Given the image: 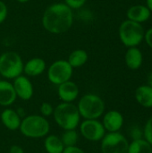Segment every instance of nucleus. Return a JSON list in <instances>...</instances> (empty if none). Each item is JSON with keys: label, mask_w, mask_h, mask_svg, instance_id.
<instances>
[{"label": "nucleus", "mask_w": 152, "mask_h": 153, "mask_svg": "<svg viewBox=\"0 0 152 153\" xmlns=\"http://www.w3.org/2000/svg\"><path fill=\"white\" fill-rule=\"evenodd\" d=\"M65 147L76 145L79 140V134L76 129L73 130H64L62 136L60 137Z\"/></svg>", "instance_id": "obj_22"}, {"label": "nucleus", "mask_w": 152, "mask_h": 153, "mask_svg": "<svg viewBox=\"0 0 152 153\" xmlns=\"http://www.w3.org/2000/svg\"><path fill=\"white\" fill-rule=\"evenodd\" d=\"M8 16V7L4 2L0 0V24H2Z\"/></svg>", "instance_id": "obj_26"}, {"label": "nucleus", "mask_w": 152, "mask_h": 153, "mask_svg": "<svg viewBox=\"0 0 152 153\" xmlns=\"http://www.w3.org/2000/svg\"><path fill=\"white\" fill-rule=\"evenodd\" d=\"M17 99L13 83L8 80H0V106L9 108Z\"/></svg>", "instance_id": "obj_14"}, {"label": "nucleus", "mask_w": 152, "mask_h": 153, "mask_svg": "<svg viewBox=\"0 0 152 153\" xmlns=\"http://www.w3.org/2000/svg\"><path fill=\"white\" fill-rule=\"evenodd\" d=\"M125 61L126 66L131 70H138L142 65L143 55L138 47L127 48L125 55Z\"/></svg>", "instance_id": "obj_17"}, {"label": "nucleus", "mask_w": 152, "mask_h": 153, "mask_svg": "<svg viewBox=\"0 0 152 153\" xmlns=\"http://www.w3.org/2000/svg\"><path fill=\"white\" fill-rule=\"evenodd\" d=\"M57 95L62 102L73 103L80 95L79 86L72 80L57 86Z\"/></svg>", "instance_id": "obj_12"}, {"label": "nucleus", "mask_w": 152, "mask_h": 153, "mask_svg": "<svg viewBox=\"0 0 152 153\" xmlns=\"http://www.w3.org/2000/svg\"><path fill=\"white\" fill-rule=\"evenodd\" d=\"M142 131L135 127V128H133V130L131 131V136L133 140H137V139H142Z\"/></svg>", "instance_id": "obj_29"}, {"label": "nucleus", "mask_w": 152, "mask_h": 153, "mask_svg": "<svg viewBox=\"0 0 152 153\" xmlns=\"http://www.w3.org/2000/svg\"><path fill=\"white\" fill-rule=\"evenodd\" d=\"M147 81H148V85H150L152 88V72H151L147 77Z\"/></svg>", "instance_id": "obj_31"}, {"label": "nucleus", "mask_w": 152, "mask_h": 153, "mask_svg": "<svg viewBox=\"0 0 152 153\" xmlns=\"http://www.w3.org/2000/svg\"><path fill=\"white\" fill-rule=\"evenodd\" d=\"M1 78H2V76H1V74H0V80H2Z\"/></svg>", "instance_id": "obj_34"}, {"label": "nucleus", "mask_w": 152, "mask_h": 153, "mask_svg": "<svg viewBox=\"0 0 152 153\" xmlns=\"http://www.w3.org/2000/svg\"><path fill=\"white\" fill-rule=\"evenodd\" d=\"M44 148L47 153H62L65 145L57 135L47 134L44 139Z\"/></svg>", "instance_id": "obj_19"}, {"label": "nucleus", "mask_w": 152, "mask_h": 153, "mask_svg": "<svg viewBox=\"0 0 152 153\" xmlns=\"http://www.w3.org/2000/svg\"><path fill=\"white\" fill-rule=\"evenodd\" d=\"M81 135L89 142H100L107 134L99 119H83L79 125Z\"/></svg>", "instance_id": "obj_9"}, {"label": "nucleus", "mask_w": 152, "mask_h": 153, "mask_svg": "<svg viewBox=\"0 0 152 153\" xmlns=\"http://www.w3.org/2000/svg\"><path fill=\"white\" fill-rule=\"evenodd\" d=\"M144 40L146 44L152 49V27L148 29V30L145 31L144 34Z\"/></svg>", "instance_id": "obj_28"}, {"label": "nucleus", "mask_w": 152, "mask_h": 153, "mask_svg": "<svg viewBox=\"0 0 152 153\" xmlns=\"http://www.w3.org/2000/svg\"><path fill=\"white\" fill-rule=\"evenodd\" d=\"M62 153H86L82 148L78 147L77 145L73 146H67L65 147L64 151Z\"/></svg>", "instance_id": "obj_27"}, {"label": "nucleus", "mask_w": 152, "mask_h": 153, "mask_svg": "<svg viewBox=\"0 0 152 153\" xmlns=\"http://www.w3.org/2000/svg\"><path fill=\"white\" fill-rule=\"evenodd\" d=\"M9 153H24L23 149L20 145H12L9 149Z\"/></svg>", "instance_id": "obj_30"}, {"label": "nucleus", "mask_w": 152, "mask_h": 153, "mask_svg": "<svg viewBox=\"0 0 152 153\" xmlns=\"http://www.w3.org/2000/svg\"><path fill=\"white\" fill-rule=\"evenodd\" d=\"M12 83L16 96L20 100L27 101L33 97L34 87L28 76L21 74L20 76L13 79V82Z\"/></svg>", "instance_id": "obj_10"}, {"label": "nucleus", "mask_w": 152, "mask_h": 153, "mask_svg": "<svg viewBox=\"0 0 152 153\" xmlns=\"http://www.w3.org/2000/svg\"><path fill=\"white\" fill-rule=\"evenodd\" d=\"M146 6L151 10L152 13V0H146Z\"/></svg>", "instance_id": "obj_32"}, {"label": "nucleus", "mask_w": 152, "mask_h": 153, "mask_svg": "<svg viewBox=\"0 0 152 153\" xmlns=\"http://www.w3.org/2000/svg\"><path fill=\"white\" fill-rule=\"evenodd\" d=\"M55 108L49 102H43L39 107V113L44 117H49L53 116Z\"/></svg>", "instance_id": "obj_23"}, {"label": "nucleus", "mask_w": 152, "mask_h": 153, "mask_svg": "<svg viewBox=\"0 0 152 153\" xmlns=\"http://www.w3.org/2000/svg\"><path fill=\"white\" fill-rule=\"evenodd\" d=\"M126 16L130 21L136 22L138 23H143L151 18V12L146 6V4H135L127 10Z\"/></svg>", "instance_id": "obj_16"}, {"label": "nucleus", "mask_w": 152, "mask_h": 153, "mask_svg": "<svg viewBox=\"0 0 152 153\" xmlns=\"http://www.w3.org/2000/svg\"><path fill=\"white\" fill-rule=\"evenodd\" d=\"M145 30L142 23L130 20L124 21L118 29V35L121 42L126 48L138 47L144 40Z\"/></svg>", "instance_id": "obj_6"}, {"label": "nucleus", "mask_w": 152, "mask_h": 153, "mask_svg": "<svg viewBox=\"0 0 152 153\" xmlns=\"http://www.w3.org/2000/svg\"><path fill=\"white\" fill-rule=\"evenodd\" d=\"M41 23L43 28L49 33H65L73 24V10L65 3H54L45 9Z\"/></svg>", "instance_id": "obj_1"}, {"label": "nucleus", "mask_w": 152, "mask_h": 153, "mask_svg": "<svg viewBox=\"0 0 152 153\" xmlns=\"http://www.w3.org/2000/svg\"><path fill=\"white\" fill-rule=\"evenodd\" d=\"M16 1L20 4H25V3H28L30 0H16Z\"/></svg>", "instance_id": "obj_33"}, {"label": "nucleus", "mask_w": 152, "mask_h": 153, "mask_svg": "<svg viewBox=\"0 0 152 153\" xmlns=\"http://www.w3.org/2000/svg\"><path fill=\"white\" fill-rule=\"evenodd\" d=\"M56 124L63 130L76 129L81 123V116L77 106L69 102H61L58 104L53 113Z\"/></svg>", "instance_id": "obj_3"}, {"label": "nucleus", "mask_w": 152, "mask_h": 153, "mask_svg": "<svg viewBox=\"0 0 152 153\" xmlns=\"http://www.w3.org/2000/svg\"><path fill=\"white\" fill-rule=\"evenodd\" d=\"M19 130L27 138L40 139L49 134L50 124L41 115H29L22 117Z\"/></svg>", "instance_id": "obj_2"}, {"label": "nucleus", "mask_w": 152, "mask_h": 153, "mask_svg": "<svg viewBox=\"0 0 152 153\" xmlns=\"http://www.w3.org/2000/svg\"><path fill=\"white\" fill-rule=\"evenodd\" d=\"M22 119V117L19 115L17 110L10 108H5L0 114L1 123L6 129L10 131L19 130Z\"/></svg>", "instance_id": "obj_13"}, {"label": "nucleus", "mask_w": 152, "mask_h": 153, "mask_svg": "<svg viewBox=\"0 0 152 153\" xmlns=\"http://www.w3.org/2000/svg\"><path fill=\"white\" fill-rule=\"evenodd\" d=\"M24 62L15 51H6L0 55V74L5 80H13L23 74Z\"/></svg>", "instance_id": "obj_5"}, {"label": "nucleus", "mask_w": 152, "mask_h": 153, "mask_svg": "<svg viewBox=\"0 0 152 153\" xmlns=\"http://www.w3.org/2000/svg\"><path fill=\"white\" fill-rule=\"evenodd\" d=\"M142 133L144 139L152 146V117H151L146 122Z\"/></svg>", "instance_id": "obj_24"}, {"label": "nucleus", "mask_w": 152, "mask_h": 153, "mask_svg": "<svg viewBox=\"0 0 152 153\" xmlns=\"http://www.w3.org/2000/svg\"><path fill=\"white\" fill-rule=\"evenodd\" d=\"M64 3L73 11L82 7L87 3V0H65Z\"/></svg>", "instance_id": "obj_25"}, {"label": "nucleus", "mask_w": 152, "mask_h": 153, "mask_svg": "<svg viewBox=\"0 0 152 153\" xmlns=\"http://www.w3.org/2000/svg\"><path fill=\"white\" fill-rule=\"evenodd\" d=\"M136 101L143 108H152V88L146 84L141 85L135 90Z\"/></svg>", "instance_id": "obj_18"}, {"label": "nucleus", "mask_w": 152, "mask_h": 153, "mask_svg": "<svg viewBox=\"0 0 152 153\" xmlns=\"http://www.w3.org/2000/svg\"><path fill=\"white\" fill-rule=\"evenodd\" d=\"M83 119H99L105 113V102L95 93H87L81 97L76 105Z\"/></svg>", "instance_id": "obj_4"}, {"label": "nucleus", "mask_w": 152, "mask_h": 153, "mask_svg": "<svg viewBox=\"0 0 152 153\" xmlns=\"http://www.w3.org/2000/svg\"><path fill=\"white\" fill-rule=\"evenodd\" d=\"M73 74V68L70 65L67 60L59 59L53 62L47 71V76L49 82L54 85H60L67 81H70Z\"/></svg>", "instance_id": "obj_7"}, {"label": "nucleus", "mask_w": 152, "mask_h": 153, "mask_svg": "<svg viewBox=\"0 0 152 153\" xmlns=\"http://www.w3.org/2000/svg\"><path fill=\"white\" fill-rule=\"evenodd\" d=\"M128 147V140L119 132L108 133L100 141L102 153H127Z\"/></svg>", "instance_id": "obj_8"}, {"label": "nucleus", "mask_w": 152, "mask_h": 153, "mask_svg": "<svg viewBox=\"0 0 152 153\" xmlns=\"http://www.w3.org/2000/svg\"><path fill=\"white\" fill-rule=\"evenodd\" d=\"M102 125L108 133L119 132L124 126V117L117 110H109L103 114Z\"/></svg>", "instance_id": "obj_11"}, {"label": "nucleus", "mask_w": 152, "mask_h": 153, "mask_svg": "<svg viewBox=\"0 0 152 153\" xmlns=\"http://www.w3.org/2000/svg\"><path fill=\"white\" fill-rule=\"evenodd\" d=\"M88 60H89V55L87 51L82 48H77L70 53L67 62L74 69L83 66L88 62Z\"/></svg>", "instance_id": "obj_20"}, {"label": "nucleus", "mask_w": 152, "mask_h": 153, "mask_svg": "<svg viewBox=\"0 0 152 153\" xmlns=\"http://www.w3.org/2000/svg\"><path fill=\"white\" fill-rule=\"evenodd\" d=\"M47 69L46 61L41 57H32L24 63L23 73L28 77H36L42 74Z\"/></svg>", "instance_id": "obj_15"}, {"label": "nucleus", "mask_w": 152, "mask_h": 153, "mask_svg": "<svg viewBox=\"0 0 152 153\" xmlns=\"http://www.w3.org/2000/svg\"><path fill=\"white\" fill-rule=\"evenodd\" d=\"M127 153H152V146L142 138L133 140L129 143Z\"/></svg>", "instance_id": "obj_21"}]
</instances>
